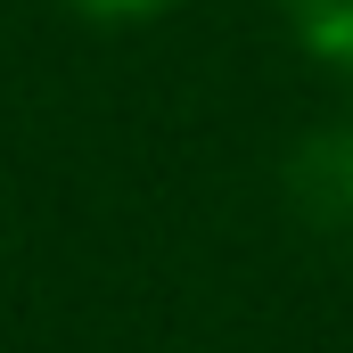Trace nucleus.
Here are the masks:
<instances>
[{
	"label": "nucleus",
	"mask_w": 353,
	"mask_h": 353,
	"mask_svg": "<svg viewBox=\"0 0 353 353\" xmlns=\"http://www.w3.org/2000/svg\"><path fill=\"white\" fill-rule=\"evenodd\" d=\"M288 205L329 230V239H353V115L345 123H312L296 148H288Z\"/></svg>",
	"instance_id": "obj_1"
},
{
	"label": "nucleus",
	"mask_w": 353,
	"mask_h": 353,
	"mask_svg": "<svg viewBox=\"0 0 353 353\" xmlns=\"http://www.w3.org/2000/svg\"><path fill=\"white\" fill-rule=\"evenodd\" d=\"M288 25H296L304 58L353 90V0H288Z\"/></svg>",
	"instance_id": "obj_2"
},
{
	"label": "nucleus",
	"mask_w": 353,
	"mask_h": 353,
	"mask_svg": "<svg viewBox=\"0 0 353 353\" xmlns=\"http://www.w3.org/2000/svg\"><path fill=\"white\" fill-rule=\"evenodd\" d=\"M58 8H74L90 25H140V17H165L173 0H58Z\"/></svg>",
	"instance_id": "obj_3"
}]
</instances>
